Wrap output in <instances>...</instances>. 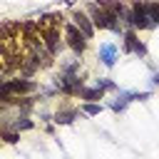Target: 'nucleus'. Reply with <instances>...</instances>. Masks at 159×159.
Returning <instances> with one entry per match:
<instances>
[{
  "mask_svg": "<svg viewBox=\"0 0 159 159\" xmlns=\"http://www.w3.org/2000/svg\"><path fill=\"white\" fill-rule=\"evenodd\" d=\"M72 117H75V112H57V119H55V122L67 124V122H72Z\"/></svg>",
  "mask_w": 159,
  "mask_h": 159,
  "instance_id": "8",
  "label": "nucleus"
},
{
  "mask_svg": "<svg viewBox=\"0 0 159 159\" xmlns=\"http://www.w3.org/2000/svg\"><path fill=\"white\" fill-rule=\"evenodd\" d=\"M45 40H47V50L52 55H57L60 52V35H57V30H47L45 32Z\"/></svg>",
  "mask_w": 159,
  "mask_h": 159,
  "instance_id": "6",
  "label": "nucleus"
},
{
  "mask_svg": "<svg viewBox=\"0 0 159 159\" xmlns=\"http://www.w3.org/2000/svg\"><path fill=\"white\" fill-rule=\"evenodd\" d=\"M72 20H75V25L84 32V37H92V32H94V22H89V17H87L84 12H80V10H77V12L72 15Z\"/></svg>",
  "mask_w": 159,
  "mask_h": 159,
  "instance_id": "3",
  "label": "nucleus"
},
{
  "mask_svg": "<svg viewBox=\"0 0 159 159\" xmlns=\"http://www.w3.org/2000/svg\"><path fill=\"white\" fill-rule=\"evenodd\" d=\"M152 82H154V84H159V75H154V77H152Z\"/></svg>",
  "mask_w": 159,
  "mask_h": 159,
  "instance_id": "11",
  "label": "nucleus"
},
{
  "mask_svg": "<svg viewBox=\"0 0 159 159\" xmlns=\"http://www.w3.org/2000/svg\"><path fill=\"white\" fill-rule=\"evenodd\" d=\"M82 112H84V114H99V112H102V104H84Z\"/></svg>",
  "mask_w": 159,
  "mask_h": 159,
  "instance_id": "9",
  "label": "nucleus"
},
{
  "mask_svg": "<svg viewBox=\"0 0 159 159\" xmlns=\"http://www.w3.org/2000/svg\"><path fill=\"white\" fill-rule=\"evenodd\" d=\"M147 12H149L152 22H157V25H159V2H149V5H147Z\"/></svg>",
  "mask_w": 159,
  "mask_h": 159,
  "instance_id": "7",
  "label": "nucleus"
},
{
  "mask_svg": "<svg viewBox=\"0 0 159 159\" xmlns=\"http://www.w3.org/2000/svg\"><path fill=\"white\" fill-rule=\"evenodd\" d=\"M152 25H154V22H152V17H149V12H147V5L134 2V7H132V27L144 30V27H152Z\"/></svg>",
  "mask_w": 159,
  "mask_h": 159,
  "instance_id": "2",
  "label": "nucleus"
},
{
  "mask_svg": "<svg viewBox=\"0 0 159 159\" xmlns=\"http://www.w3.org/2000/svg\"><path fill=\"white\" fill-rule=\"evenodd\" d=\"M124 50H127V52H137V55H144V52H147L144 42H139V40L134 37V32H127V35H124Z\"/></svg>",
  "mask_w": 159,
  "mask_h": 159,
  "instance_id": "5",
  "label": "nucleus"
},
{
  "mask_svg": "<svg viewBox=\"0 0 159 159\" xmlns=\"http://www.w3.org/2000/svg\"><path fill=\"white\" fill-rule=\"evenodd\" d=\"M65 32H67V45H70L75 52H84V47H87V37H84V32H82L75 22L67 25Z\"/></svg>",
  "mask_w": 159,
  "mask_h": 159,
  "instance_id": "1",
  "label": "nucleus"
},
{
  "mask_svg": "<svg viewBox=\"0 0 159 159\" xmlns=\"http://www.w3.org/2000/svg\"><path fill=\"white\" fill-rule=\"evenodd\" d=\"M117 45H112V42H104L102 47H99V60L107 65V67H112L114 65V60H117Z\"/></svg>",
  "mask_w": 159,
  "mask_h": 159,
  "instance_id": "4",
  "label": "nucleus"
},
{
  "mask_svg": "<svg viewBox=\"0 0 159 159\" xmlns=\"http://www.w3.org/2000/svg\"><path fill=\"white\" fill-rule=\"evenodd\" d=\"M5 142L15 144V142H17V134H12V132H5Z\"/></svg>",
  "mask_w": 159,
  "mask_h": 159,
  "instance_id": "10",
  "label": "nucleus"
}]
</instances>
